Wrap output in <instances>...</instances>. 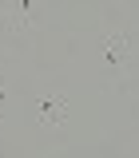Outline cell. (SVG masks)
I'll return each instance as SVG.
<instances>
[{"instance_id": "4", "label": "cell", "mask_w": 139, "mask_h": 158, "mask_svg": "<svg viewBox=\"0 0 139 158\" xmlns=\"http://www.w3.org/2000/svg\"><path fill=\"white\" fill-rule=\"evenodd\" d=\"M4 107H8V79H4V71H0V115H4Z\"/></svg>"}, {"instance_id": "1", "label": "cell", "mask_w": 139, "mask_h": 158, "mask_svg": "<svg viewBox=\"0 0 139 158\" xmlns=\"http://www.w3.org/2000/svg\"><path fill=\"white\" fill-rule=\"evenodd\" d=\"M68 115H72V107H68V99L56 95V91H44V95L36 99V123H40V127L60 131V127L68 123Z\"/></svg>"}, {"instance_id": "2", "label": "cell", "mask_w": 139, "mask_h": 158, "mask_svg": "<svg viewBox=\"0 0 139 158\" xmlns=\"http://www.w3.org/2000/svg\"><path fill=\"white\" fill-rule=\"evenodd\" d=\"M99 56H103V63H107V71H123V63H127V56H131V44H127V36L123 32H111V36L99 40Z\"/></svg>"}, {"instance_id": "3", "label": "cell", "mask_w": 139, "mask_h": 158, "mask_svg": "<svg viewBox=\"0 0 139 158\" xmlns=\"http://www.w3.org/2000/svg\"><path fill=\"white\" fill-rule=\"evenodd\" d=\"M36 16V0H4V28L8 32H24Z\"/></svg>"}]
</instances>
